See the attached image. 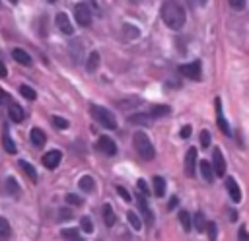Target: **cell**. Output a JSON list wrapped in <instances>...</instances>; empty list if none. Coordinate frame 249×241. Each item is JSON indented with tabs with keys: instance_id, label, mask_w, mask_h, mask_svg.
<instances>
[{
	"instance_id": "cell-7",
	"label": "cell",
	"mask_w": 249,
	"mask_h": 241,
	"mask_svg": "<svg viewBox=\"0 0 249 241\" xmlns=\"http://www.w3.org/2000/svg\"><path fill=\"white\" fill-rule=\"evenodd\" d=\"M97 150H101L105 155H115L117 154V144L109 136H101L97 140Z\"/></svg>"
},
{
	"instance_id": "cell-48",
	"label": "cell",
	"mask_w": 249,
	"mask_h": 241,
	"mask_svg": "<svg viewBox=\"0 0 249 241\" xmlns=\"http://www.w3.org/2000/svg\"><path fill=\"white\" fill-rule=\"evenodd\" d=\"M6 74H8V70H6V66H4V62H2V60H0V76H2V78H4V76H6Z\"/></svg>"
},
{
	"instance_id": "cell-40",
	"label": "cell",
	"mask_w": 249,
	"mask_h": 241,
	"mask_svg": "<svg viewBox=\"0 0 249 241\" xmlns=\"http://www.w3.org/2000/svg\"><path fill=\"white\" fill-rule=\"evenodd\" d=\"M60 214H58V220H70L72 218V210L70 208H62V210H58Z\"/></svg>"
},
{
	"instance_id": "cell-41",
	"label": "cell",
	"mask_w": 249,
	"mask_h": 241,
	"mask_svg": "<svg viewBox=\"0 0 249 241\" xmlns=\"http://www.w3.org/2000/svg\"><path fill=\"white\" fill-rule=\"evenodd\" d=\"M230 6L233 8V10H243L245 8V0H230Z\"/></svg>"
},
{
	"instance_id": "cell-46",
	"label": "cell",
	"mask_w": 249,
	"mask_h": 241,
	"mask_svg": "<svg viewBox=\"0 0 249 241\" xmlns=\"http://www.w3.org/2000/svg\"><path fill=\"white\" fill-rule=\"evenodd\" d=\"M177 204H179V198H171V200H169V204H167V208H169V210H173Z\"/></svg>"
},
{
	"instance_id": "cell-10",
	"label": "cell",
	"mask_w": 249,
	"mask_h": 241,
	"mask_svg": "<svg viewBox=\"0 0 249 241\" xmlns=\"http://www.w3.org/2000/svg\"><path fill=\"white\" fill-rule=\"evenodd\" d=\"M56 27L64 33V35H72L74 33V25L70 23V19H68V16L66 14H56Z\"/></svg>"
},
{
	"instance_id": "cell-25",
	"label": "cell",
	"mask_w": 249,
	"mask_h": 241,
	"mask_svg": "<svg viewBox=\"0 0 249 241\" xmlns=\"http://www.w3.org/2000/svg\"><path fill=\"white\" fill-rule=\"evenodd\" d=\"M97 66H99V52L93 51V52L88 56V64H86V68H88V72H95Z\"/></svg>"
},
{
	"instance_id": "cell-31",
	"label": "cell",
	"mask_w": 249,
	"mask_h": 241,
	"mask_svg": "<svg viewBox=\"0 0 249 241\" xmlns=\"http://www.w3.org/2000/svg\"><path fill=\"white\" fill-rule=\"evenodd\" d=\"M19 93H21L25 99H29V101H33V99L37 97L35 89H33V87H29V86H21V87H19Z\"/></svg>"
},
{
	"instance_id": "cell-38",
	"label": "cell",
	"mask_w": 249,
	"mask_h": 241,
	"mask_svg": "<svg viewBox=\"0 0 249 241\" xmlns=\"http://www.w3.org/2000/svg\"><path fill=\"white\" fill-rule=\"evenodd\" d=\"M200 144H202V148H208L210 146V132L208 130H202L200 132Z\"/></svg>"
},
{
	"instance_id": "cell-42",
	"label": "cell",
	"mask_w": 249,
	"mask_h": 241,
	"mask_svg": "<svg viewBox=\"0 0 249 241\" xmlns=\"http://www.w3.org/2000/svg\"><path fill=\"white\" fill-rule=\"evenodd\" d=\"M136 187H138V190L142 192V196H148V192H150V190H148V185H146V183H144L142 179H140V181L136 183Z\"/></svg>"
},
{
	"instance_id": "cell-29",
	"label": "cell",
	"mask_w": 249,
	"mask_h": 241,
	"mask_svg": "<svg viewBox=\"0 0 249 241\" xmlns=\"http://www.w3.org/2000/svg\"><path fill=\"white\" fill-rule=\"evenodd\" d=\"M132 124H150V115H140V113H136V115H130V119H128Z\"/></svg>"
},
{
	"instance_id": "cell-3",
	"label": "cell",
	"mask_w": 249,
	"mask_h": 241,
	"mask_svg": "<svg viewBox=\"0 0 249 241\" xmlns=\"http://www.w3.org/2000/svg\"><path fill=\"white\" fill-rule=\"evenodd\" d=\"M91 115H93V119H95L101 126H105V128H109V130H115V128H117V119H115V115H113L109 109L99 107V105H93V107H91Z\"/></svg>"
},
{
	"instance_id": "cell-6",
	"label": "cell",
	"mask_w": 249,
	"mask_h": 241,
	"mask_svg": "<svg viewBox=\"0 0 249 241\" xmlns=\"http://www.w3.org/2000/svg\"><path fill=\"white\" fill-rule=\"evenodd\" d=\"M212 171H214V175H224L226 173V159H224V154L220 152V148L218 150H214V155H212Z\"/></svg>"
},
{
	"instance_id": "cell-16",
	"label": "cell",
	"mask_w": 249,
	"mask_h": 241,
	"mask_svg": "<svg viewBox=\"0 0 249 241\" xmlns=\"http://www.w3.org/2000/svg\"><path fill=\"white\" fill-rule=\"evenodd\" d=\"M138 204H140V210H142V214H144L146 225H154V214H152V210H150V206H148L146 196H140V198H138Z\"/></svg>"
},
{
	"instance_id": "cell-33",
	"label": "cell",
	"mask_w": 249,
	"mask_h": 241,
	"mask_svg": "<svg viewBox=\"0 0 249 241\" xmlns=\"http://www.w3.org/2000/svg\"><path fill=\"white\" fill-rule=\"evenodd\" d=\"M204 229L208 233V239L210 241H216V224L214 222H208V224H204Z\"/></svg>"
},
{
	"instance_id": "cell-34",
	"label": "cell",
	"mask_w": 249,
	"mask_h": 241,
	"mask_svg": "<svg viewBox=\"0 0 249 241\" xmlns=\"http://www.w3.org/2000/svg\"><path fill=\"white\" fill-rule=\"evenodd\" d=\"M62 237L64 239H76V237H80V231L76 229V227H68V229H62Z\"/></svg>"
},
{
	"instance_id": "cell-19",
	"label": "cell",
	"mask_w": 249,
	"mask_h": 241,
	"mask_svg": "<svg viewBox=\"0 0 249 241\" xmlns=\"http://www.w3.org/2000/svg\"><path fill=\"white\" fill-rule=\"evenodd\" d=\"M2 146L8 154H16V144L14 140L10 138V132H8V126H4V134H2Z\"/></svg>"
},
{
	"instance_id": "cell-8",
	"label": "cell",
	"mask_w": 249,
	"mask_h": 241,
	"mask_svg": "<svg viewBox=\"0 0 249 241\" xmlns=\"http://www.w3.org/2000/svg\"><path fill=\"white\" fill-rule=\"evenodd\" d=\"M216 115H218V119H216V124H218V128L222 130V134L230 136V134H231V130H230V124H228L226 117L222 115V101H220V99H216Z\"/></svg>"
},
{
	"instance_id": "cell-5",
	"label": "cell",
	"mask_w": 249,
	"mask_h": 241,
	"mask_svg": "<svg viewBox=\"0 0 249 241\" xmlns=\"http://www.w3.org/2000/svg\"><path fill=\"white\" fill-rule=\"evenodd\" d=\"M179 72L185 76V78H189V80H200V62L198 60H195V62H189V64H181L179 66Z\"/></svg>"
},
{
	"instance_id": "cell-1",
	"label": "cell",
	"mask_w": 249,
	"mask_h": 241,
	"mask_svg": "<svg viewBox=\"0 0 249 241\" xmlns=\"http://www.w3.org/2000/svg\"><path fill=\"white\" fill-rule=\"evenodd\" d=\"M161 19L169 29H181L187 19V14H185V8L181 6V2L165 0L161 4Z\"/></svg>"
},
{
	"instance_id": "cell-28",
	"label": "cell",
	"mask_w": 249,
	"mask_h": 241,
	"mask_svg": "<svg viewBox=\"0 0 249 241\" xmlns=\"http://www.w3.org/2000/svg\"><path fill=\"white\" fill-rule=\"evenodd\" d=\"M126 220L130 222L132 229H136V231H140V229H142V220L136 216V212H126Z\"/></svg>"
},
{
	"instance_id": "cell-15",
	"label": "cell",
	"mask_w": 249,
	"mask_h": 241,
	"mask_svg": "<svg viewBox=\"0 0 249 241\" xmlns=\"http://www.w3.org/2000/svg\"><path fill=\"white\" fill-rule=\"evenodd\" d=\"M29 138H31V144H33V146L43 148V146H45V140H47V134H45L41 128H31Z\"/></svg>"
},
{
	"instance_id": "cell-12",
	"label": "cell",
	"mask_w": 249,
	"mask_h": 241,
	"mask_svg": "<svg viewBox=\"0 0 249 241\" xmlns=\"http://www.w3.org/2000/svg\"><path fill=\"white\" fill-rule=\"evenodd\" d=\"M226 189H228V192H230V198L233 200V202H239L241 200V189H239V185L235 183V179H226Z\"/></svg>"
},
{
	"instance_id": "cell-32",
	"label": "cell",
	"mask_w": 249,
	"mask_h": 241,
	"mask_svg": "<svg viewBox=\"0 0 249 241\" xmlns=\"http://www.w3.org/2000/svg\"><path fill=\"white\" fill-rule=\"evenodd\" d=\"M204 224H206L204 222V214L202 212H196L195 214V229L196 231H204Z\"/></svg>"
},
{
	"instance_id": "cell-26",
	"label": "cell",
	"mask_w": 249,
	"mask_h": 241,
	"mask_svg": "<svg viewBox=\"0 0 249 241\" xmlns=\"http://www.w3.org/2000/svg\"><path fill=\"white\" fill-rule=\"evenodd\" d=\"M171 113V107L169 105H156V107H152V117H156V119H160V117H165V115H169Z\"/></svg>"
},
{
	"instance_id": "cell-36",
	"label": "cell",
	"mask_w": 249,
	"mask_h": 241,
	"mask_svg": "<svg viewBox=\"0 0 249 241\" xmlns=\"http://www.w3.org/2000/svg\"><path fill=\"white\" fill-rule=\"evenodd\" d=\"M53 124H54V128H60V130L68 128V120L62 117H53Z\"/></svg>"
},
{
	"instance_id": "cell-30",
	"label": "cell",
	"mask_w": 249,
	"mask_h": 241,
	"mask_svg": "<svg viewBox=\"0 0 249 241\" xmlns=\"http://www.w3.org/2000/svg\"><path fill=\"white\" fill-rule=\"evenodd\" d=\"M179 222H181V225H183L185 231L191 229V216H189L187 210H181V212H179Z\"/></svg>"
},
{
	"instance_id": "cell-27",
	"label": "cell",
	"mask_w": 249,
	"mask_h": 241,
	"mask_svg": "<svg viewBox=\"0 0 249 241\" xmlns=\"http://www.w3.org/2000/svg\"><path fill=\"white\" fill-rule=\"evenodd\" d=\"M12 235V229H10V222L6 220V218H2L0 216V239L4 241V239H8Z\"/></svg>"
},
{
	"instance_id": "cell-11",
	"label": "cell",
	"mask_w": 249,
	"mask_h": 241,
	"mask_svg": "<svg viewBox=\"0 0 249 241\" xmlns=\"http://www.w3.org/2000/svg\"><path fill=\"white\" fill-rule=\"evenodd\" d=\"M195 167H196V148H189L187 157H185V173L189 177L195 175Z\"/></svg>"
},
{
	"instance_id": "cell-23",
	"label": "cell",
	"mask_w": 249,
	"mask_h": 241,
	"mask_svg": "<svg viewBox=\"0 0 249 241\" xmlns=\"http://www.w3.org/2000/svg\"><path fill=\"white\" fill-rule=\"evenodd\" d=\"M93 185H95V181H93L89 175H84V177H80V181H78V187H80L84 192H91V190H93Z\"/></svg>"
},
{
	"instance_id": "cell-52",
	"label": "cell",
	"mask_w": 249,
	"mask_h": 241,
	"mask_svg": "<svg viewBox=\"0 0 249 241\" xmlns=\"http://www.w3.org/2000/svg\"><path fill=\"white\" fill-rule=\"evenodd\" d=\"M49 2H56V0H49Z\"/></svg>"
},
{
	"instance_id": "cell-2",
	"label": "cell",
	"mask_w": 249,
	"mask_h": 241,
	"mask_svg": "<svg viewBox=\"0 0 249 241\" xmlns=\"http://www.w3.org/2000/svg\"><path fill=\"white\" fill-rule=\"evenodd\" d=\"M132 144H134L136 154H138L142 159H146V161L154 159L156 150H154V146H152L150 138H148L144 132H136V134H134V138H132Z\"/></svg>"
},
{
	"instance_id": "cell-51",
	"label": "cell",
	"mask_w": 249,
	"mask_h": 241,
	"mask_svg": "<svg viewBox=\"0 0 249 241\" xmlns=\"http://www.w3.org/2000/svg\"><path fill=\"white\" fill-rule=\"evenodd\" d=\"M10 2H12V4H16V2H18V0H10Z\"/></svg>"
},
{
	"instance_id": "cell-39",
	"label": "cell",
	"mask_w": 249,
	"mask_h": 241,
	"mask_svg": "<svg viewBox=\"0 0 249 241\" xmlns=\"http://www.w3.org/2000/svg\"><path fill=\"white\" fill-rule=\"evenodd\" d=\"M117 192L121 194V198H123V200H126V202H130V200H132V196L128 194V190H126L124 187H117Z\"/></svg>"
},
{
	"instance_id": "cell-43",
	"label": "cell",
	"mask_w": 249,
	"mask_h": 241,
	"mask_svg": "<svg viewBox=\"0 0 249 241\" xmlns=\"http://www.w3.org/2000/svg\"><path fill=\"white\" fill-rule=\"evenodd\" d=\"M237 239H239V241H249V237H247V227H245V225L239 227V231H237Z\"/></svg>"
},
{
	"instance_id": "cell-37",
	"label": "cell",
	"mask_w": 249,
	"mask_h": 241,
	"mask_svg": "<svg viewBox=\"0 0 249 241\" xmlns=\"http://www.w3.org/2000/svg\"><path fill=\"white\" fill-rule=\"evenodd\" d=\"M66 202L72 204V206H82L84 204L82 196H78V194H66Z\"/></svg>"
},
{
	"instance_id": "cell-20",
	"label": "cell",
	"mask_w": 249,
	"mask_h": 241,
	"mask_svg": "<svg viewBox=\"0 0 249 241\" xmlns=\"http://www.w3.org/2000/svg\"><path fill=\"white\" fill-rule=\"evenodd\" d=\"M103 222H105V225H107V227H111V225L117 222V218H115V212H113L111 204H103Z\"/></svg>"
},
{
	"instance_id": "cell-49",
	"label": "cell",
	"mask_w": 249,
	"mask_h": 241,
	"mask_svg": "<svg viewBox=\"0 0 249 241\" xmlns=\"http://www.w3.org/2000/svg\"><path fill=\"white\" fill-rule=\"evenodd\" d=\"M204 2H206V0H191V4H193V6H202Z\"/></svg>"
},
{
	"instance_id": "cell-22",
	"label": "cell",
	"mask_w": 249,
	"mask_h": 241,
	"mask_svg": "<svg viewBox=\"0 0 249 241\" xmlns=\"http://www.w3.org/2000/svg\"><path fill=\"white\" fill-rule=\"evenodd\" d=\"M19 167L25 171V175H27V177H29L33 183L37 181V171H35V167H33L29 161H25V159H19Z\"/></svg>"
},
{
	"instance_id": "cell-18",
	"label": "cell",
	"mask_w": 249,
	"mask_h": 241,
	"mask_svg": "<svg viewBox=\"0 0 249 241\" xmlns=\"http://www.w3.org/2000/svg\"><path fill=\"white\" fill-rule=\"evenodd\" d=\"M12 56H14L16 62H19V64H23V66H29V64H31V56H29L23 49H14V51H12Z\"/></svg>"
},
{
	"instance_id": "cell-4",
	"label": "cell",
	"mask_w": 249,
	"mask_h": 241,
	"mask_svg": "<svg viewBox=\"0 0 249 241\" xmlns=\"http://www.w3.org/2000/svg\"><path fill=\"white\" fill-rule=\"evenodd\" d=\"M74 16H76V21H78L82 27L91 25V10L88 8V4H78V6L74 8Z\"/></svg>"
},
{
	"instance_id": "cell-35",
	"label": "cell",
	"mask_w": 249,
	"mask_h": 241,
	"mask_svg": "<svg viewBox=\"0 0 249 241\" xmlns=\"http://www.w3.org/2000/svg\"><path fill=\"white\" fill-rule=\"evenodd\" d=\"M80 225H82V229H84L86 233H91V231H93V224H91V220H89L88 216H84V218L80 220Z\"/></svg>"
},
{
	"instance_id": "cell-50",
	"label": "cell",
	"mask_w": 249,
	"mask_h": 241,
	"mask_svg": "<svg viewBox=\"0 0 249 241\" xmlns=\"http://www.w3.org/2000/svg\"><path fill=\"white\" fill-rule=\"evenodd\" d=\"M70 241H84L82 237H76V239H70Z\"/></svg>"
},
{
	"instance_id": "cell-17",
	"label": "cell",
	"mask_w": 249,
	"mask_h": 241,
	"mask_svg": "<svg viewBox=\"0 0 249 241\" xmlns=\"http://www.w3.org/2000/svg\"><path fill=\"white\" fill-rule=\"evenodd\" d=\"M4 190H6L10 196H19V192H21V189H19V185H18V181H16L14 177H8V179H6Z\"/></svg>"
},
{
	"instance_id": "cell-44",
	"label": "cell",
	"mask_w": 249,
	"mask_h": 241,
	"mask_svg": "<svg viewBox=\"0 0 249 241\" xmlns=\"http://www.w3.org/2000/svg\"><path fill=\"white\" fill-rule=\"evenodd\" d=\"M124 33H130L128 37H136L138 35V29H134L132 25H124Z\"/></svg>"
},
{
	"instance_id": "cell-45",
	"label": "cell",
	"mask_w": 249,
	"mask_h": 241,
	"mask_svg": "<svg viewBox=\"0 0 249 241\" xmlns=\"http://www.w3.org/2000/svg\"><path fill=\"white\" fill-rule=\"evenodd\" d=\"M191 136V124H185L181 128V138H189Z\"/></svg>"
},
{
	"instance_id": "cell-21",
	"label": "cell",
	"mask_w": 249,
	"mask_h": 241,
	"mask_svg": "<svg viewBox=\"0 0 249 241\" xmlns=\"http://www.w3.org/2000/svg\"><path fill=\"white\" fill-rule=\"evenodd\" d=\"M198 165H200L202 179H204V181H208V183H212V181H214V171H212V165H210L208 161H200Z\"/></svg>"
},
{
	"instance_id": "cell-24",
	"label": "cell",
	"mask_w": 249,
	"mask_h": 241,
	"mask_svg": "<svg viewBox=\"0 0 249 241\" xmlns=\"http://www.w3.org/2000/svg\"><path fill=\"white\" fill-rule=\"evenodd\" d=\"M152 181H154V192H156V196H158V198L163 196V194H165V179L156 175Z\"/></svg>"
},
{
	"instance_id": "cell-47",
	"label": "cell",
	"mask_w": 249,
	"mask_h": 241,
	"mask_svg": "<svg viewBox=\"0 0 249 241\" xmlns=\"http://www.w3.org/2000/svg\"><path fill=\"white\" fill-rule=\"evenodd\" d=\"M2 99H4V101H8V103H10V95H8V93H6V91H2V89H0V101H2Z\"/></svg>"
},
{
	"instance_id": "cell-13",
	"label": "cell",
	"mask_w": 249,
	"mask_h": 241,
	"mask_svg": "<svg viewBox=\"0 0 249 241\" xmlns=\"http://www.w3.org/2000/svg\"><path fill=\"white\" fill-rule=\"evenodd\" d=\"M8 115H10V119L14 120V122H21L23 120V117H25V113H23V109L18 105V103H8Z\"/></svg>"
},
{
	"instance_id": "cell-9",
	"label": "cell",
	"mask_w": 249,
	"mask_h": 241,
	"mask_svg": "<svg viewBox=\"0 0 249 241\" xmlns=\"http://www.w3.org/2000/svg\"><path fill=\"white\" fill-rule=\"evenodd\" d=\"M60 159H62V154H60L58 150H51L49 154L43 155V165H45L47 169H54V167L60 163Z\"/></svg>"
},
{
	"instance_id": "cell-14",
	"label": "cell",
	"mask_w": 249,
	"mask_h": 241,
	"mask_svg": "<svg viewBox=\"0 0 249 241\" xmlns=\"http://www.w3.org/2000/svg\"><path fill=\"white\" fill-rule=\"evenodd\" d=\"M70 56H72V62L74 64H78L82 60V56H84V45L80 41H72L70 43Z\"/></svg>"
}]
</instances>
